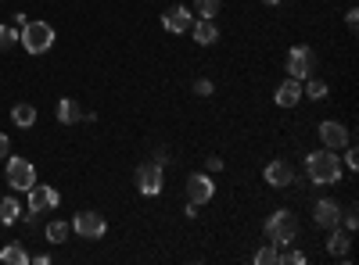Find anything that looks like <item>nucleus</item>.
Instances as JSON below:
<instances>
[{"label":"nucleus","mask_w":359,"mask_h":265,"mask_svg":"<svg viewBox=\"0 0 359 265\" xmlns=\"http://www.w3.org/2000/svg\"><path fill=\"white\" fill-rule=\"evenodd\" d=\"M305 173L316 186H331V183H341V162H338L334 151L323 147V151L305 154Z\"/></svg>","instance_id":"nucleus-1"},{"label":"nucleus","mask_w":359,"mask_h":265,"mask_svg":"<svg viewBox=\"0 0 359 265\" xmlns=\"http://www.w3.org/2000/svg\"><path fill=\"white\" fill-rule=\"evenodd\" d=\"M262 229H266V240H270L273 247H291L294 240H299V219H294L288 208L273 212Z\"/></svg>","instance_id":"nucleus-2"},{"label":"nucleus","mask_w":359,"mask_h":265,"mask_svg":"<svg viewBox=\"0 0 359 265\" xmlns=\"http://www.w3.org/2000/svg\"><path fill=\"white\" fill-rule=\"evenodd\" d=\"M19 43L25 47L29 54H47L54 43V29L51 22H25L22 33H19Z\"/></svg>","instance_id":"nucleus-3"},{"label":"nucleus","mask_w":359,"mask_h":265,"mask_svg":"<svg viewBox=\"0 0 359 265\" xmlns=\"http://www.w3.org/2000/svg\"><path fill=\"white\" fill-rule=\"evenodd\" d=\"M4 176H8V186H11V190H29V186L36 183V168L29 165L25 158H8Z\"/></svg>","instance_id":"nucleus-4"},{"label":"nucleus","mask_w":359,"mask_h":265,"mask_svg":"<svg viewBox=\"0 0 359 265\" xmlns=\"http://www.w3.org/2000/svg\"><path fill=\"white\" fill-rule=\"evenodd\" d=\"M72 229L80 233L83 240H101L104 233H108V223H104L101 212H80V215L72 219Z\"/></svg>","instance_id":"nucleus-5"},{"label":"nucleus","mask_w":359,"mask_h":265,"mask_svg":"<svg viewBox=\"0 0 359 265\" xmlns=\"http://www.w3.org/2000/svg\"><path fill=\"white\" fill-rule=\"evenodd\" d=\"M313 65H316V58H313V51L309 47H291L288 51V75L291 79H309L313 75Z\"/></svg>","instance_id":"nucleus-6"},{"label":"nucleus","mask_w":359,"mask_h":265,"mask_svg":"<svg viewBox=\"0 0 359 265\" xmlns=\"http://www.w3.org/2000/svg\"><path fill=\"white\" fill-rule=\"evenodd\" d=\"M137 190L144 194V197H154V194H162V165H154V162H144V165H137Z\"/></svg>","instance_id":"nucleus-7"},{"label":"nucleus","mask_w":359,"mask_h":265,"mask_svg":"<svg viewBox=\"0 0 359 265\" xmlns=\"http://www.w3.org/2000/svg\"><path fill=\"white\" fill-rule=\"evenodd\" d=\"M25 194H29V212H36V215L58 208V201H61V194L54 190V186H40V183H33Z\"/></svg>","instance_id":"nucleus-8"},{"label":"nucleus","mask_w":359,"mask_h":265,"mask_svg":"<svg viewBox=\"0 0 359 265\" xmlns=\"http://www.w3.org/2000/svg\"><path fill=\"white\" fill-rule=\"evenodd\" d=\"M320 140H323V147L327 151H341V147H349L352 144V133L349 126H341V122H320Z\"/></svg>","instance_id":"nucleus-9"},{"label":"nucleus","mask_w":359,"mask_h":265,"mask_svg":"<svg viewBox=\"0 0 359 265\" xmlns=\"http://www.w3.org/2000/svg\"><path fill=\"white\" fill-rule=\"evenodd\" d=\"M191 25H194V11L191 8H169L165 14H162V29H165V33H191Z\"/></svg>","instance_id":"nucleus-10"},{"label":"nucleus","mask_w":359,"mask_h":265,"mask_svg":"<svg viewBox=\"0 0 359 265\" xmlns=\"http://www.w3.org/2000/svg\"><path fill=\"white\" fill-rule=\"evenodd\" d=\"M187 197H191V205H209L216 197V183L205 176V173H194L187 179Z\"/></svg>","instance_id":"nucleus-11"},{"label":"nucleus","mask_w":359,"mask_h":265,"mask_svg":"<svg viewBox=\"0 0 359 265\" xmlns=\"http://www.w3.org/2000/svg\"><path fill=\"white\" fill-rule=\"evenodd\" d=\"M313 219H316V226H323V229H334L338 223H341V208H338V201H316L313 205Z\"/></svg>","instance_id":"nucleus-12"},{"label":"nucleus","mask_w":359,"mask_h":265,"mask_svg":"<svg viewBox=\"0 0 359 265\" xmlns=\"http://www.w3.org/2000/svg\"><path fill=\"white\" fill-rule=\"evenodd\" d=\"M273 101H277L280 108H294V104L302 101V83H299V79H291V75H288V79L277 86V97H273Z\"/></svg>","instance_id":"nucleus-13"},{"label":"nucleus","mask_w":359,"mask_h":265,"mask_svg":"<svg viewBox=\"0 0 359 265\" xmlns=\"http://www.w3.org/2000/svg\"><path fill=\"white\" fill-rule=\"evenodd\" d=\"M262 176H266L270 186H294V173H291V165H288V162H270Z\"/></svg>","instance_id":"nucleus-14"},{"label":"nucleus","mask_w":359,"mask_h":265,"mask_svg":"<svg viewBox=\"0 0 359 265\" xmlns=\"http://www.w3.org/2000/svg\"><path fill=\"white\" fill-rule=\"evenodd\" d=\"M349 244H352V233L334 226V233L327 237V251H331L334 258H349Z\"/></svg>","instance_id":"nucleus-15"},{"label":"nucleus","mask_w":359,"mask_h":265,"mask_svg":"<svg viewBox=\"0 0 359 265\" xmlns=\"http://www.w3.org/2000/svg\"><path fill=\"white\" fill-rule=\"evenodd\" d=\"M191 33H194V43H201V47H212L216 40H220V29H216V22H212V18L194 22V25H191Z\"/></svg>","instance_id":"nucleus-16"},{"label":"nucleus","mask_w":359,"mask_h":265,"mask_svg":"<svg viewBox=\"0 0 359 265\" xmlns=\"http://www.w3.org/2000/svg\"><path fill=\"white\" fill-rule=\"evenodd\" d=\"M80 118H83V108L76 104L72 97H61L58 101V122H61V126H76Z\"/></svg>","instance_id":"nucleus-17"},{"label":"nucleus","mask_w":359,"mask_h":265,"mask_svg":"<svg viewBox=\"0 0 359 265\" xmlns=\"http://www.w3.org/2000/svg\"><path fill=\"white\" fill-rule=\"evenodd\" d=\"M11 122H14L19 129L36 126V108H33V104H14V108H11Z\"/></svg>","instance_id":"nucleus-18"},{"label":"nucleus","mask_w":359,"mask_h":265,"mask_svg":"<svg viewBox=\"0 0 359 265\" xmlns=\"http://www.w3.org/2000/svg\"><path fill=\"white\" fill-rule=\"evenodd\" d=\"M19 219H22V205H19V201H14V197H0V223L14 226Z\"/></svg>","instance_id":"nucleus-19"},{"label":"nucleus","mask_w":359,"mask_h":265,"mask_svg":"<svg viewBox=\"0 0 359 265\" xmlns=\"http://www.w3.org/2000/svg\"><path fill=\"white\" fill-rule=\"evenodd\" d=\"M0 262H4V265H25L29 255H25V247H22V244H8L4 251H0Z\"/></svg>","instance_id":"nucleus-20"},{"label":"nucleus","mask_w":359,"mask_h":265,"mask_svg":"<svg viewBox=\"0 0 359 265\" xmlns=\"http://www.w3.org/2000/svg\"><path fill=\"white\" fill-rule=\"evenodd\" d=\"M69 233H72V226H69V223H58V219H54L51 226L43 229V237L51 240V244H65V240H69Z\"/></svg>","instance_id":"nucleus-21"},{"label":"nucleus","mask_w":359,"mask_h":265,"mask_svg":"<svg viewBox=\"0 0 359 265\" xmlns=\"http://www.w3.org/2000/svg\"><path fill=\"white\" fill-rule=\"evenodd\" d=\"M302 97L323 101V97H327V83H323V79H302Z\"/></svg>","instance_id":"nucleus-22"},{"label":"nucleus","mask_w":359,"mask_h":265,"mask_svg":"<svg viewBox=\"0 0 359 265\" xmlns=\"http://www.w3.org/2000/svg\"><path fill=\"white\" fill-rule=\"evenodd\" d=\"M194 11L201 18H216L220 14V0H194Z\"/></svg>","instance_id":"nucleus-23"},{"label":"nucleus","mask_w":359,"mask_h":265,"mask_svg":"<svg viewBox=\"0 0 359 265\" xmlns=\"http://www.w3.org/2000/svg\"><path fill=\"white\" fill-rule=\"evenodd\" d=\"M19 43V29L14 25H0V51H11Z\"/></svg>","instance_id":"nucleus-24"},{"label":"nucleus","mask_w":359,"mask_h":265,"mask_svg":"<svg viewBox=\"0 0 359 265\" xmlns=\"http://www.w3.org/2000/svg\"><path fill=\"white\" fill-rule=\"evenodd\" d=\"M255 262H259V265H280V247H273V244L262 247V251L255 255Z\"/></svg>","instance_id":"nucleus-25"},{"label":"nucleus","mask_w":359,"mask_h":265,"mask_svg":"<svg viewBox=\"0 0 359 265\" xmlns=\"http://www.w3.org/2000/svg\"><path fill=\"white\" fill-rule=\"evenodd\" d=\"M309 262V255H302V251H288V247H280V265H305Z\"/></svg>","instance_id":"nucleus-26"},{"label":"nucleus","mask_w":359,"mask_h":265,"mask_svg":"<svg viewBox=\"0 0 359 265\" xmlns=\"http://www.w3.org/2000/svg\"><path fill=\"white\" fill-rule=\"evenodd\" d=\"M341 223H345V229L352 233V229L359 226V215H356V208H341Z\"/></svg>","instance_id":"nucleus-27"},{"label":"nucleus","mask_w":359,"mask_h":265,"mask_svg":"<svg viewBox=\"0 0 359 265\" xmlns=\"http://www.w3.org/2000/svg\"><path fill=\"white\" fill-rule=\"evenodd\" d=\"M212 79H194V93H198V97H212Z\"/></svg>","instance_id":"nucleus-28"},{"label":"nucleus","mask_w":359,"mask_h":265,"mask_svg":"<svg viewBox=\"0 0 359 265\" xmlns=\"http://www.w3.org/2000/svg\"><path fill=\"white\" fill-rule=\"evenodd\" d=\"M341 151H345V165H349V168H359V151H356L352 144H349V147H341Z\"/></svg>","instance_id":"nucleus-29"},{"label":"nucleus","mask_w":359,"mask_h":265,"mask_svg":"<svg viewBox=\"0 0 359 265\" xmlns=\"http://www.w3.org/2000/svg\"><path fill=\"white\" fill-rule=\"evenodd\" d=\"M205 168H209V173H223V158H220V154H212V158L205 162Z\"/></svg>","instance_id":"nucleus-30"},{"label":"nucleus","mask_w":359,"mask_h":265,"mask_svg":"<svg viewBox=\"0 0 359 265\" xmlns=\"http://www.w3.org/2000/svg\"><path fill=\"white\" fill-rule=\"evenodd\" d=\"M154 165H169V151L165 147H159V151H154V158H151Z\"/></svg>","instance_id":"nucleus-31"},{"label":"nucleus","mask_w":359,"mask_h":265,"mask_svg":"<svg viewBox=\"0 0 359 265\" xmlns=\"http://www.w3.org/2000/svg\"><path fill=\"white\" fill-rule=\"evenodd\" d=\"M345 25H349V29H352V33H356V25H359V11H356V8H352V11L345 14Z\"/></svg>","instance_id":"nucleus-32"},{"label":"nucleus","mask_w":359,"mask_h":265,"mask_svg":"<svg viewBox=\"0 0 359 265\" xmlns=\"http://www.w3.org/2000/svg\"><path fill=\"white\" fill-rule=\"evenodd\" d=\"M8 154H11V140L0 133V158H8Z\"/></svg>","instance_id":"nucleus-33"},{"label":"nucleus","mask_w":359,"mask_h":265,"mask_svg":"<svg viewBox=\"0 0 359 265\" xmlns=\"http://www.w3.org/2000/svg\"><path fill=\"white\" fill-rule=\"evenodd\" d=\"M262 4H280V0H262Z\"/></svg>","instance_id":"nucleus-34"}]
</instances>
